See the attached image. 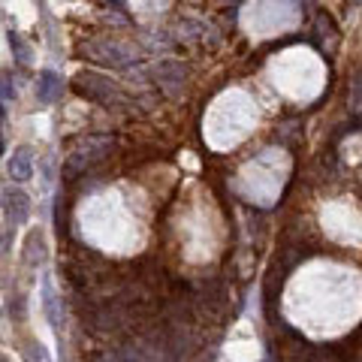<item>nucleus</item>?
Listing matches in <instances>:
<instances>
[{
    "mask_svg": "<svg viewBox=\"0 0 362 362\" xmlns=\"http://www.w3.org/2000/svg\"><path fill=\"white\" fill-rule=\"evenodd\" d=\"M79 55L88 57V61H94V64H100V67H112V70H127V67L142 64V48L133 46V43L112 39V37L88 39V43H82Z\"/></svg>",
    "mask_w": 362,
    "mask_h": 362,
    "instance_id": "f257e3e1",
    "label": "nucleus"
},
{
    "mask_svg": "<svg viewBox=\"0 0 362 362\" xmlns=\"http://www.w3.org/2000/svg\"><path fill=\"white\" fill-rule=\"evenodd\" d=\"M115 151V136L112 133H90L82 136L76 145H73L67 166H64V178H76L82 172L94 169L97 163H103L109 154Z\"/></svg>",
    "mask_w": 362,
    "mask_h": 362,
    "instance_id": "f03ea898",
    "label": "nucleus"
},
{
    "mask_svg": "<svg viewBox=\"0 0 362 362\" xmlns=\"http://www.w3.org/2000/svg\"><path fill=\"white\" fill-rule=\"evenodd\" d=\"M73 90L82 94L90 103H100L106 109H118V106H130V97L121 90L118 82H112L109 76L97 70H82L73 76Z\"/></svg>",
    "mask_w": 362,
    "mask_h": 362,
    "instance_id": "7ed1b4c3",
    "label": "nucleus"
},
{
    "mask_svg": "<svg viewBox=\"0 0 362 362\" xmlns=\"http://www.w3.org/2000/svg\"><path fill=\"white\" fill-rule=\"evenodd\" d=\"M154 82L160 85L163 94L169 97H178L184 90V82H187V70L181 61H172V57H163V61L154 64Z\"/></svg>",
    "mask_w": 362,
    "mask_h": 362,
    "instance_id": "20e7f679",
    "label": "nucleus"
},
{
    "mask_svg": "<svg viewBox=\"0 0 362 362\" xmlns=\"http://www.w3.org/2000/svg\"><path fill=\"white\" fill-rule=\"evenodd\" d=\"M175 39H181V43H200V39H215V28H211L209 21L202 19H181L175 24Z\"/></svg>",
    "mask_w": 362,
    "mask_h": 362,
    "instance_id": "39448f33",
    "label": "nucleus"
},
{
    "mask_svg": "<svg viewBox=\"0 0 362 362\" xmlns=\"http://www.w3.org/2000/svg\"><path fill=\"white\" fill-rule=\"evenodd\" d=\"M61 90H64V82L55 70H43L37 76V100L43 106H52L61 100Z\"/></svg>",
    "mask_w": 362,
    "mask_h": 362,
    "instance_id": "423d86ee",
    "label": "nucleus"
},
{
    "mask_svg": "<svg viewBox=\"0 0 362 362\" xmlns=\"http://www.w3.org/2000/svg\"><path fill=\"white\" fill-rule=\"evenodd\" d=\"M34 175V151L28 145L15 148L12 158H10V178L12 181H28Z\"/></svg>",
    "mask_w": 362,
    "mask_h": 362,
    "instance_id": "0eeeda50",
    "label": "nucleus"
},
{
    "mask_svg": "<svg viewBox=\"0 0 362 362\" xmlns=\"http://www.w3.org/2000/svg\"><path fill=\"white\" fill-rule=\"evenodd\" d=\"M30 215V200H28V193H21V191H10V202H6V220H10L12 227H19L24 224Z\"/></svg>",
    "mask_w": 362,
    "mask_h": 362,
    "instance_id": "6e6552de",
    "label": "nucleus"
},
{
    "mask_svg": "<svg viewBox=\"0 0 362 362\" xmlns=\"http://www.w3.org/2000/svg\"><path fill=\"white\" fill-rule=\"evenodd\" d=\"M46 260V242H43V233H30L28 242H24V263L28 266H39Z\"/></svg>",
    "mask_w": 362,
    "mask_h": 362,
    "instance_id": "1a4fd4ad",
    "label": "nucleus"
},
{
    "mask_svg": "<svg viewBox=\"0 0 362 362\" xmlns=\"http://www.w3.org/2000/svg\"><path fill=\"white\" fill-rule=\"evenodd\" d=\"M10 48H12V55L19 64H30V46L24 43L21 34H15V30H10Z\"/></svg>",
    "mask_w": 362,
    "mask_h": 362,
    "instance_id": "9d476101",
    "label": "nucleus"
},
{
    "mask_svg": "<svg viewBox=\"0 0 362 362\" xmlns=\"http://www.w3.org/2000/svg\"><path fill=\"white\" fill-rule=\"evenodd\" d=\"M46 311H48V320H52V326L61 332V314H57V296L52 293V287L46 284Z\"/></svg>",
    "mask_w": 362,
    "mask_h": 362,
    "instance_id": "9b49d317",
    "label": "nucleus"
},
{
    "mask_svg": "<svg viewBox=\"0 0 362 362\" xmlns=\"http://www.w3.org/2000/svg\"><path fill=\"white\" fill-rule=\"evenodd\" d=\"M24 356H28V362H48V353L39 347V344H30V347L24 350Z\"/></svg>",
    "mask_w": 362,
    "mask_h": 362,
    "instance_id": "f8f14e48",
    "label": "nucleus"
},
{
    "mask_svg": "<svg viewBox=\"0 0 362 362\" xmlns=\"http://www.w3.org/2000/svg\"><path fill=\"white\" fill-rule=\"evenodd\" d=\"M0 100H15V88L10 85V79H0Z\"/></svg>",
    "mask_w": 362,
    "mask_h": 362,
    "instance_id": "ddd939ff",
    "label": "nucleus"
},
{
    "mask_svg": "<svg viewBox=\"0 0 362 362\" xmlns=\"http://www.w3.org/2000/svg\"><path fill=\"white\" fill-rule=\"evenodd\" d=\"M6 121V109H3V100H0V124Z\"/></svg>",
    "mask_w": 362,
    "mask_h": 362,
    "instance_id": "4468645a",
    "label": "nucleus"
},
{
    "mask_svg": "<svg viewBox=\"0 0 362 362\" xmlns=\"http://www.w3.org/2000/svg\"><path fill=\"white\" fill-rule=\"evenodd\" d=\"M0 158H3V133H0Z\"/></svg>",
    "mask_w": 362,
    "mask_h": 362,
    "instance_id": "2eb2a0df",
    "label": "nucleus"
},
{
    "mask_svg": "<svg viewBox=\"0 0 362 362\" xmlns=\"http://www.w3.org/2000/svg\"><path fill=\"white\" fill-rule=\"evenodd\" d=\"M0 362H6V359H3V356H0Z\"/></svg>",
    "mask_w": 362,
    "mask_h": 362,
    "instance_id": "dca6fc26",
    "label": "nucleus"
}]
</instances>
